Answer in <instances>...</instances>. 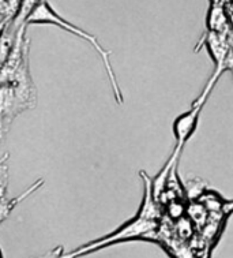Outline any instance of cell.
<instances>
[{
	"mask_svg": "<svg viewBox=\"0 0 233 258\" xmlns=\"http://www.w3.org/2000/svg\"><path fill=\"white\" fill-rule=\"evenodd\" d=\"M36 104L37 90L29 63H26L9 80L0 82V116L7 128H10L19 113L36 108Z\"/></svg>",
	"mask_w": 233,
	"mask_h": 258,
	"instance_id": "6da1fadb",
	"label": "cell"
},
{
	"mask_svg": "<svg viewBox=\"0 0 233 258\" xmlns=\"http://www.w3.org/2000/svg\"><path fill=\"white\" fill-rule=\"evenodd\" d=\"M26 25H53V26H57V28L63 29L68 33L74 34L76 37L82 38L85 41H88L92 47L97 51V53L100 55V57L103 59L104 66H105V70L108 73V77H109V81H111V85H112L113 94H115V99L119 104L123 103V94H121V90L119 88V82L116 80V75H115V71L112 69V64H111V60H109V56H111V52L107 51L105 48L98 42V40L94 37L93 34L88 33L84 29L78 28L76 25L71 24L70 21H67L63 17L57 14L55 9L49 5L48 0H42L41 3L37 6V9L33 11V14L29 17Z\"/></svg>",
	"mask_w": 233,
	"mask_h": 258,
	"instance_id": "7a4b0ae2",
	"label": "cell"
},
{
	"mask_svg": "<svg viewBox=\"0 0 233 258\" xmlns=\"http://www.w3.org/2000/svg\"><path fill=\"white\" fill-rule=\"evenodd\" d=\"M157 227V223L154 220H150L147 217L142 216L140 213H138V216L134 220L128 221L126 224H123L120 228H117L115 232L109 235H105L103 238H98L96 240L88 242V243L82 244L80 247H76L75 250L70 251V253H65L63 255L57 258H81L92 254L94 251L108 247V246H112L119 242H124V240L130 239H139L140 236L143 235H149L154 231V228Z\"/></svg>",
	"mask_w": 233,
	"mask_h": 258,
	"instance_id": "3957f363",
	"label": "cell"
},
{
	"mask_svg": "<svg viewBox=\"0 0 233 258\" xmlns=\"http://www.w3.org/2000/svg\"><path fill=\"white\" fill-rule=\"evenodd\" d=\"M219 75H221L219 73L214 71V74L209 80L201 96L192 103L191 108L180 116H177L176 120L173 122V133H175V137L177 140V145L184 146V144L190 140V137L194 134L196 126H198V122H199V115L202 112V108L206 104V100L209 97L210 92L214 88L215 82L218 81Z\"/></svg>",
	"mask_w": 233,
	"mask_h": 258,
	"instance_id": "277c9868",
	"label": "cell"
},
{
	"mask_svg": "<svg viewBox=\"0 0 233 258\" xmlns=\"http://www.w3.org/2000/svg\"><path fill=\"white\" fill-rule=\"evenodd\" d=\"M206 45L209 49L210 56L213 57L215 63V71L222 74L224 73V63L225 59L228 56L229 51H230V42H229V34L224 33H214V32H207L205 37L202 38L198 48Z\"/></svg>",
	"mask_w": 233,
	"mask_h": 258,
	"instance_id": "5b68a950",
	"label": "cell"
},
{
	"mask_svg": "<svg viewBox=\"0 0 233 258\" xmlns=\"http://www.w3.org/2000/svg\"><path fill=\"white\" fill-rule=\"evenodd\" d=\"M206 24H207L209 32H214V33H224V34L230 33L228 17H226L224 9L221 7L219 3H213V5L210 6Z\"/></svg>",
	"mask_w": 233,
	"mask_h": 258,
	"instance_id": "8992f818",
	"label": "cell"
},
{
	"mask_svg": "<svg viewBox=\"0 0 233 258\" xmlns=\"http://www.w3.org/2000/svg\"><path fill=\"white\" fill-rule=\"evenodd\" d=\"M13 21V19H11ZM10 21L7 26L3 30V33L0 34V69L5 64L6 60L9 59L10 53L13 51V47H14L15 40H17V34H18V30L13 25V22Z\"/></svg>",
	"mask_w": 233,
	"mask_h": 258,
	"instance_id": "52a82bcc",
	"label": "cell"
},
{
	"mask_svg": "<svg viewBox=\"0 0 233 258\" xmlns=\"http://www.w3.org/2000/svg\"><path fill=\"white\" fill-rule=\"evenodd\" d=\"M41 2L42 0H19L18 10H17L14 18L11 21L15 28L19 29L26 25L29 17L33 14V11L37 9V6Z\"/></svg>",
	"mask_w": 233,
	"mask_h": 258,
	"instance_id": "ba28073f",
	"label": "cell"
},
{
	"mask_svg": "<svg viewBox=\"0 0 233 258\" xmlns=\"http://www.w3.org/2000/svg\"><path fill=\"white\" fill-rule=\"evenodd\" d=\"M9 160H10V153H5V155L0 157V164H2V163H5V161H9Z\"/></svg>",
	"mask_w": 233,
	"mask_h": 258,
	"instance_id": "9c48e42d",
	"label": "cell"
},
{
	"mask_svg": "<svg viewBox=\"0 0 233 258\" xmlns=\"http://www.w3.org/2000/svg\"><path fill=\"white\" fill-rule=\"evenodd\" d=\"M0 258H3V254H2V250H0Z\"/></svg>",
	"mask_w": 233,
	"mask_h": 258,
	"instance_id": "30bf717a",
	"label": "cell"
},
{
	"mask_svg": "<svg viewBox=\"0 0 233 258\" xmlns=\"http://www.w3.org/2000/svg\"><path fill=\"white\" fill-rule=\"evenodd\" d=\"M213 3H218V0H213Z\"/></svg>",
	"mask_w": 233,
	"mask_h": 258,
	"instance_id": "8fae6325",
	"label": "cell"
}]
</instances>
